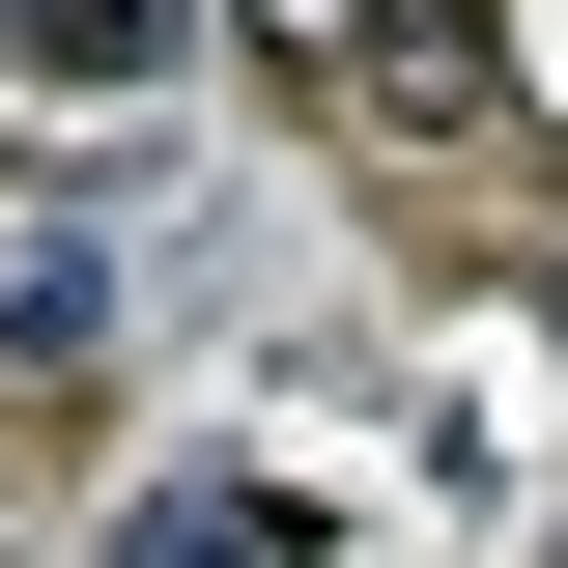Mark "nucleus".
Returning <instances> with one entry per match:
<instances>
[{"mask_svg": "<svg viewBox=\"0 0 568 568\" xmlns=\"http://www.w3.org/2000/svg\"><path fill=\"white\" fill-rule=\"evenodd\" d=\"M227 29H256V58L313 85L342 142H455V171L511 142V58H484V0H227Z\"/></svg>", "mask_w": 568, "mask_h": 568, "instance_id": "f257e3e1", "label": "nucleus"}, {"mask_svg": "<svg viewBox=\"0 0 568 568\" xmlns=\"http://www.w3.org/2000/svg\"><path fill=\"white\" fill-rule=\"evenodd\" d=\"M0 58H29V85H171L200 0H0Z\"/></svg>", "mask_w": 568, "mask_h": 568, "instance_id": "f03ea898", "label": "nucleus"}, {"mask_svg": "<svg viewBox=\"0 0 568 568\" xmlns=\"http://www.w3.org/2000/svg\"><path fill=\"white\" fill-rule=\"evenodd\" d=\"M142 568H284V511H256V484H171V511H142Z\"/></svg>", "mask_w": 568, "mask_h": 568, "instance_id": "7ed1b4c3", "label": "nucleus"}]
</instances>
